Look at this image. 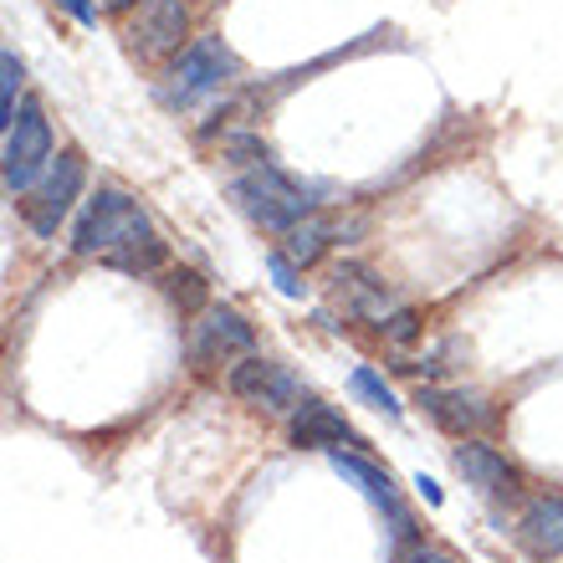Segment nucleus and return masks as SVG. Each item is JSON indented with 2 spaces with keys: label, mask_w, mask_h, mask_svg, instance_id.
Segmentation results:
<instances>
[{
  "label": "nucleus",
  "mask_w": 563,
  "mask_h": 563,
  "mask_svg": "<svg viewBox=\"0 0 563 563\" xmlns=\"http://www.w3.org/2000/svg\"><path fill=\"white\" fill-rule=\"evenodd\" d=\"M73 252L77 256H98V262H108V267L144 277V272L164 267L169 246H164L159 231L148 225L144 206H139L134 195L119 190V185H103V190L88 195V206H82V216H77Z\"/></svg>",
  "instance_id": "f257e3e1"
},
{
  "label": "nucleus",
  "mask_w": 563,
  "mask_h": 563,
  "mask_svg": "<svg viewBox=\"0 0 563 563\" xmlns=\"http://www.w3.org/2000/svg\"><path fill=\"white\" fill-rule=\"evenodd\" d=\"M231 200L246 221H256L262 231L272 236H287L297 221H308L312 216V195L297 185L292 175H282L277 164H252L246 175L231 179Z\"/></svg>",
  "instance_id": "f03ea898"
},
{
  "label": "nucleus",
  "mask_w": 563,
  "mask_h": 563,
  "mask_svg": "<svg viewBox=\"0 0 563 563\" xmlns=\"http://www.w3.org/2000/svg\"><path fill=\"white\" fill-rule=\"evenodd\" d=\"M236 73H241V62L221 36H195V42L179 52L175 67H169L164 98L175 108H190V103H200V98H210V92H221Z\"/></svg>",
  "instance_id": "7ed1b4c3"
},
{
  "label": "nucleus",
  "mask_w": 563,
  "mask_h": 563,
  "mask_svg": "<svg viewBox=\"0 0 563 563\" xmlns=\"http://www.w3.org/2000/svg\"><path fill=\"white\" fill-rule=\"evenodd\" d=\"M231 395H236L241 405L262 410V416H297V410L312 400L308 385H302L282 358H262V354L241 358L236 369H231Z\"/></svg>",
  "instance_id": "20e7f679"
},
{
  "label": "nucleus",
  "mask_w": 563,
  "mask_h": 563,
  "mask_svg": "<svg viewBox=\"0 0 563 563\" xmlns=\"http://www.w3.org/2000/svg\"><path fill=\"white\" fill-rule=\"evenodd\" d=\"M52 169V123H46L42 103H21L15 123L5 129V190L31 195Z\"/></svg>",
  "instance_id": "39448f33"
},
{
  "label": "nucleus",
  "mask_w": 563,
  "mask_h": 563,
  "mask_svg": "<svg viewBox=\"0 0 563 563\" xmlns=\"http://www.w3.org/2000/svg\"><path fill=\"white\" fill-rule=\"evenodd\" d=\"M252 354H256V333H252V323H246L236 308L210 302L206 312H195V323H190V358L200 364V369H221V364H231V369H236L241 358H252Z\"/></svg>",
  "instance_id": "423d86ee"
},
{
  "label": "nucleus",
  "mask_w": 563,
  "mask_h": 563,
  "mask_svg": "<svg viewBox=\"0 0 563 563\" xmlns=\"http://www.w3.org/2000/svg\"><path fill=\"white\" fill-rule=\"evenodd\" d=\"M82 175H88L82 154H77V148H62L57 164L42 175V185L31 195H21V216H26V225L36 236H57V225L73 216L77 195H82Z\"/></svg>",
  "instance_id": "0eeeda50"
},
{
  "label": "nucleus",
  "mask_w": 563,
  "mask_h": 563,
  "mask_svg": "<svg viewBox=\"0 0 563 563\" xmlns=\"http://www.w3.org/2000/svg\"><path fill=\"white\" fill-rule=\"evenodd\" d=\"M185 31H190V5H185V0H144L139 15L123 26V42H129L134 57L159 62V57H169V52H179Z\"/></svg>",
  "instance_id": "6e6552de"
},
{
  "label": "nucleus",
  "mask_w": 563,
  "mask_h": 563,
  "mask_svg": "<svg viewBox=\"0 0 563 563\" xmlns=\"http://www.w3.org/2000/svg\"><path fill=\"white\" fill-rule=\"evenodd\" d=\"M333 297L343 302V312H354L358 323H374L385 328L395 312H400V302H395V292H389V282L379 277V272H369L364 262H343V267H333Z\"/></svg>",
  "instance_id": "1a4fd4ad"
},
{
  "label": "nucleus",
  "mask_w": 563,
  "mask_h": 563,
  "mask_svg": "<svg viewBox=\"0 0 563 563\" xmlns=\"http://www.w3.org/2000/svg\"><path fill=\"white\" fill-rule=\"evenodd\" d=\"M328 456H333V466H339L349 482H358V487H364V497H369V503L389 518V533L400 538V543L416 533V518L405 512V503H400V492H395V482H389V472H379V466H374V461H364V456H349V451H328Z\"/></svg>",
  "instance_id": "9d476101"
},
{
  "label": "nucleus",
  "mask_w": 563,
  "mask_h": 563,
  "mask_svg": "<svg viewBox=\"0 0 563 563\" xmlns=\"http://www.w3.org/2000/svg\"><path fill=\"white\" fill-rule=\"evenodd\" d=\"M420 410L461 441H472L476 430L492 426V400L476 389H420Z\"/></svg>",
  "instance_id": "9b49d317"
},
{
  "label": "nucleus",
  "mask_w": 563,
  "mask_h": 563,
  "mask_svg": "<svg viewBox=\"0 0 563 563\" xmlns=\"http://www.w3.org/2000/svg\"><path fill=\"white\" fill-rule=\"evenodd\" d=\"M451 461H456V472L466 476V487H476L482 497H512V492H518V466H512L497 445L461 441L456 451H451Z\"/></svg>",
  "instance_id": "f8f14e48"
},
{
  "label": "nucleus",
  "mask_w": 563,
  "mask_h": 563,
  "mask_svg": "<svg viewBox=\"0 0 563 563\" xmlns=\"http://www.w3.org/2000/svg\"><path fill=\"white\" fill-rule=\"evenodd\" d=\"M518 538L533 559H559L563 553V497H533L518 518Z\"/></svg>",
  "instance_id": "ddd939ff"
},
{
  "label": "nucleus",
  "mask_w": 563,
  "mask_h": 563,
  "mask_svg": "<svg viewBox=\"0 0 563 563\" xmlns=\"http://www.w3.org/2000/svg\"><path fill=\"white\" fill-rule=\"evenodd\" d=\"M292 441L297 445H323V451H343V445H358L349 420L323 400H308L302 410L292 416Z\"/></svg>",
  "instance_id": "4468645a"
},
{
  "label": "nucleus",
  "mask_w": 563,
  "mask_h": 563,
  "mask_svg": "<svg viewBox=\"0 0 563 563\" xmlns=\"http://www.w3.org/2000/svg\"><path fill=\"white\" fill-rule=\"evenodd\" d=\"M333 241H339V225L312 210L308 221H297L292 231L282 236V256H287L292 267H312V262H323V252L333 246Z\"/></svg>",
  "instance_id": "2eb2a0df"
},
{
  "label": "nucleus",
  "mask_w": 563,
  "mask_h": 563,
  "mask_svg": "<svg viewBox=\"0 0 563 563\" xmlns=\"http://www.w3.org/2000/svg\"><path fill=\"white\" fill-rule=\"evenodd\" d=\"M349 389H354L364 405H374V410H385V416H400V400H395V389H389L385 374L369 369V364H358V369L349 374Z\"/></svg>",
  "instance_id": "dca6fc26"
},
{
  "label": "nucleus",
  "mask_w": 563,
  "mask_h": 563,
  "mask_svg": "<svg viewBox=\"0 0 563 563\" xmlns=\"http://www.w3.org/2000/svg\"><path fill=\"white\" fill-rule=\"evenodd\" d=\"M164 297H169V302H179L185 312H206L210 308V302H206V282L195 277V272H185V267L164 272Z\"/></svg>",
  "instance_id": "f3484780"
},
{
  "label": "nucleus",
  "mask_w": 563,
  "mask_h": 563,
  "mask_svg": "<svg viewBox=\"0 0 563 563\" xmlns=\"http://www.w3.org/2000/svg\"><path fill=\"white\" fill-rule=\"evenodd\" d=\"M15 92H21V62H15V52H0V129H11L21 113Z\"/></svg>",
  "instance_id": "a211bd4d"
},
{
  "label": "nucleus",
  "mask_w": 563,
  "mask_h": 563,
  "mask_svg": "<svg viewBox=\"0 0 563 563\" xmlns=\"http://www.w3.org/2000/svg\"><path fill=\"white\" fill-rule=\"evenodd\" d=\"M379 333H385V339H395V343H410V339H416V333H420V318H416V312H410V308H400V312H395V318H389L385 328H379Z\"/></svg>",
  "instance_id": "6ab92c4d"
},
{
  "label": "nucleus",
  "mask_w": 563,
  "mask_h": 563,
  "mask_svg": "<svg viewBox=\"0 0 563 563\" xmlns=\"http://www.w3.org/2000/svg\"><path fill=\"white\" fill-rule=\"evenodd\" d=\"M267 267H272V277H277V287H282V292H287V297H302V282H297V272H292V262H287V256H272V262H267Z\"/></svg>",
  "instance_id": "aec40b11"
},
{
  "label": "nucleus",
  "mask_w": 563,
  "mask_h": 563,
  "mask_svg": "<svg viewBox=\"0 0 563 563\" xmlns=\"http://www.w3.org/2000/svg\"><path fill=\"white\" fill-rule=\"evenodd\" d=\"M57 5H67L82 26H98V5H92V0H57Z\"/></svg>",
  "instance_id": "412c9836"
},
{
  "label": "nucleus",
  "mask_w": 563,
  "mask_h": 563,
  "mask_svg": "<svg viewBox=\"0 0 563 563\" xmlns=\"http://www.w3.org/2000/svg\"><path fill=\"white\" fill-rule=\"evenodd\" d=\"M400 563H456V559H451V553H441V549H410Z\"/></svg>",
  "instance_id": "4be33fe9"
},
{
  "label": "nucleus",
  "mask_w": 563,
  "mask_h": 563,
  "mask_svg": "<svg viewBox=\"0 0 563 563\" xmlns=\"http://www.w3.org/2000/svg\"><path fill=\"white\" fill-rule=\"evenodd\" d=\"M420 492H426V503H441V487H435L430 476H420Z\"/></svg>",
  "instance_id": "5701e85b"
}]
</instances>
